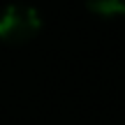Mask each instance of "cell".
<instances>
[{"mask_svg":"<svg viewBox=\"0 0 125 125\" xmlns=\"http://www.w3.org/2000/svg\"><path fill=\"white\" fill-rule=\"evenodd\" d=\"M42 28V19L35 7L7 5L0 12V40L7 44H23L32 40Z\"/></svg>","mask_w":125,"mask_h":125,"instance_id":"1","label":"cell"},{"mask_svg":"<svg viewBox=\"0 0 125 125\" xmlns=\"http://www.w3.org/2000/svg\"><path fill=\"white\" fill-rule=\"evenodd\" d=\"M88 7L100 16H125V0H90Z\"/></svg>","mask_w":125,"mask_h":125,"instance_id":"2","label":"cell"}]
</instances>
